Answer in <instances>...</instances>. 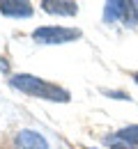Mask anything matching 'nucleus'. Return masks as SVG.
Returning a JSON list of instances; mask_svg holds the SVG:
<instances>
[{
    "instance_id": "obj_1",
    "label": "nucleus",
    "mask_w": 138,
    "mask_h": 149,
    "mask_svg": "<svg viewBox=\"0 0 138 149\" xmlns=\"http://www.w3.org/2000/svg\"><path fill=\"white\" fill-rule=\"evenodd\" d=\"M9 85L16 87V90H21V92H25V94H30V96H37V99L60 101V103L69 101V92H67V90H62L58 85H51V83H46V80H41V78H35V76H30V74L12 76Z\"/></svg>"
},
{
    "instance_id": "obj_2",
    "label": "nucleus",
    "mask_w": 138,
    "mask_h": 149,
    "mask_svg": "<svg viewBox=\"0 0 138 149\" xmlns=\"http://www.w3.org/2000/svg\"><path fill=\"white\" fill-rule=\"evenodd\" d=\"M81 32L78 30H71V28H60V25H44V28H37L32 32V39L37 44H44V46H51V44H67L71 39H78Z\"/></svg>"
},
{
    "instance_id": "obj_3",
    "label": "nucleus",
    "mask_w": 138,
    "mask_h": 149,
    "mask_svg": "<svg viewBox=\"0 0 138 149\" xmlns=\"http://www.w3.org/2000/svg\"><path fill=\"white\" fill-rule=\"evenodd\" d=\"M14 145L16 149H48L46 138L37 131H19L14 135Z\"/></svg>"
},
{
    "instance_id": "obj_4",
    "label": "nucleus",
    "mask_w": 138,
    "mask_h": 149,
    "mask_svg": "<svg viewBox=\"0 0 138 149\" xmlns=\"http://www.w3.org/2000/svg\"><path fill=\"white\" fill-rule=\"evenodd\" d=\"M41 9L46 14H62V16H74L78 12V5L76 2H69V0H44L41 2Z\"/></svg>"
},
{
    "instance_id": "obj_5",
    "label": "nucleus",
    "mask_w": 138,
    "mask_h": 149,
    "mask_svg": "<svg viewBox=\"0 0 138 149\" xmlns=\"http://www.w3.org/2000/svg\"><path fill=\"white\" fill-rule=\"evenodd\" d=\"M0 12L7 16H30L32 5L25 0H0Z\"/></svg>"
},
{
    "instance_id": "obj_6",
    "label": "nucleus",
    "mask_w": 138,
    "mask_h": 149,
    "mask_svg": "<svg viewBox=\"0 0 138 149\" xmlns=\"http://www.w3.org/2000/svg\"><path fill=\"white\" fill-rule=\"evenodd\" d=\"M127 12H129V2L124 0H113V2H106V9H104V21L113 23V21H124L127 19Z\"/></svg>"
},
{
    "instance_id": "obj_7",
    "label": "nucleus",
    "mask_w": 138,
    "mask_h": 149,
    "mask_svg": "<svg viewBox=\"0 0 138 149\" xmlns=\"http://www.w3.org/2000/svg\"><path fill=\"white\" fill-rule=\"evenodd\" d=\"M104 142L108 145L111 149H136L138 142L136 140H129V138H124V135H111V138H104Z\"/></svg>"
},
{
    "instance_id": "obj_8",
    "label": "nucleus",
    "mask_w": 138,
    "mask_h": 149,
    "mask_svg": "<svg viewBox=\"0 0 138 149\" xmlns=\"http://www.w3.org/2000/svg\"><path fill=\"white\" fill-rule=\"evenodd\" d=\"M127 23H138V0L129 2V12H127Z\"/></svg>"
},
{
    "instance_id": "obj_9",
    "label": "nucleus",
    "mask_w": 138,
    "mask_h": 149,
    "mask_svg": "<svg viewBox=\"0 0 138 149\" xmlns=\"http://www.w3.org/2000/svg\"><path fill=\"white\" fill-rule=\"evenodd\" d=\"M120 135H124V138H129V140H136V142H138V126H131V129L120 131Z\"/></svg>"
},
{
    "instance_id": "obj_10",
    "label": "nucleus",
    "mask_w": 138,
    "mask_h": 149,
    "mask_svg": "<svg viewBox=\"0 0 138 149\" xmlns=\"http://www.w3.org/2000/svg\"><path fill=\"white\" fill-rule=\"evenodd\" d=\"M134 80H136V83H138V74H134Z\"/></svg>"
}]
</instances>
